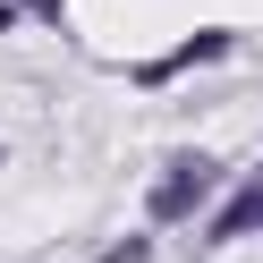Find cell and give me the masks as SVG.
Returning <instances> with one entry per match:
<instances>
[{
    "instance_id": "1",
    "label": "cell",
    "mask_w": 263,
    "mask_h": 263,
    "mask_svg": "<svg viewBox=\"0 0 263 263\" xmlns=\"http://www.w3.org/2000/svg\"><path fill=\"white\" fill-rule=\"evenodd\" d=\"M204 187H212V161H178V170L153 187V221H187V212L204 204Z\"/></svg>"
},
{
    "instance_id": "2",
    "label": "cell",
    "mask_w": 263,
    "mask_h": 263,
    "mask_svg": "<svg viewBox=\"0 0 263 263\" xmlns=\"http://www.w3.org/2000/svg\"><path fill=\"white\" fill-rule=\"evenodd\" d=\"M246 221H263V195H255V187H246V195H238V204H229V212H221V221H212V238H238V229H246Z\"/></svg>"
},
{
    "instance_id": "3",
    "label": "cell",
    "mask_w": 263,
    "mask_h": 263,
    "mask_svg": "<svg viewBox=\"0 0 263 263\" xmlns=\"http://www.w3.org/2000/svg\"><path fill=\"white\" fill-rule=\"evenodd\" d=\"M102 263H144V238H127V246H110Z\"/></svg>"
}]
</instances>
